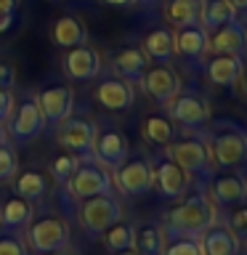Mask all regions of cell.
<instances>
[{
  "mask_svg": "<svg viewBox=\"0 0 247 255\" xmlns=\"http://www.w3.org/2000/svg\"><path fill=\"white\" fill-rule=\"evenodd\" d=\"M213 223H215V210H213L210 199L205 197V191H197V194L186 197L165 215L167 237H197L199 239L202 231L210 229Z\"/></svg>",
  "mask_w": 247,
  "mask_h": 255,
  "instance_id": "6da1fadb",
  "label": "cell"
},
{
  "mask_svg": "<svg viewBox=\"0 0 247 255\" xmlns=\"http://www.w3.org/2000/svg\"><path fill=\"white\" fill-rule=\"evenodd\" d=\"M210 151L221 167H245L247 128L234 120H215L210 128Z\"/></svg>",
  "mask_w": 247,
  "mask_h": 255,
  "instance_id": "7a4b0ae2",
  "label": "cell"
},
{
  "mask_svg": "<svg viewBox=\"0 0 247 255\" xmlns=\"http://www.w3.org/2000/svg\"><path fill=\"white\" fill-rule=\"evenodd\" d=\"M80 221L88 234L101 237L109 226H115L117 221H123V205L109 194H96V197H85L80 205Z\"/></svg>",
  "mask_w": 247,
  "mask_h": 255,
  "instance_id": "3957f363",
  "label": "cell"
},
{
  "mask_svg": "<svg viewBox=\"0 0 247 255\" xmlns=\"http://www.w3.org/2000/svg\"><path fill=\"white\" fill-rule=\"evenodd\" d=\"M170 159L178 162L189 175H197V178L210 181V149L202 138H181V141H170Z\"/></svg>",
  "mask_w": 247,
  "mask_h": 255,
  "instance_id": "277c9868",
  "label": "cell"
},
{
  "mask_svg": "<svg viewBox=\"0 0 247 255\" xmlns=\"http://www.w3.org/2000/svg\"><path fill=\"white\" fill-rule=\"evenodd\" d=\"M67 186H69L72 197L85 199V197H96V194H109L112 191V178L99 162L83 159V162L77 165V170L72 173V178L67 181Z\"/></svg>",
  "mask_w": 247,
  "mask_h": 255,
  "instance_id": "5b68a950",
  "label": "cell"
},
{
  "mask_svg": "<svg viewBox=\"0 0 247 255\" xmlns=\"http://www.w3.org/2000/svg\"><path fill=\"white\" fill-rule=\"evenodd\" d=\"M29 245L35 253H53L69 245V226L59 215H45L29 226Z\"/></svg>",
  "mask_w": 247,
  "mask_h": 255,
  "instance_id": "8992f818",
  "label": "cell"
},
{
  "mask_svg": "<svg viewBox=\"0 0 247 255\" xmlns=\"http://www.w3.org/2000/svg\"><path fill=\"white\" fill-rule=\"evenodd\" d=\"M96 123H91L88 117H67L59 123V143L61 149H67L69 154L75 157H88L93 149V141H96Z\"/></svg>",
  "mask_w": 247,
  "mask_h": 255,
  "instance_id": "52a82bcc",
  "label": "cell"
},
{
  "mask_svg": "<svg viewBox=\"0 0 247 255\" xmlns=\"http://www.w3.org/2000/svg\"><path fill=\"white\" fill-rule=\"evenodd\" d=\"M115 170L117 186L130 197H141L154 186V167L143 157H125V162Z\"/></svg>",
  "mask_w": 247,
  "mask_h": 255,
  "instance_id": "ba28073f",
  "label": "cell"
},
{
  "mask_svg": "<svg viewBox=\"0 0 247 255\" xmlns=\"http://www.w3.org/2000/svg\"><path fill=\"white\" fill-rule=\"evenodd\" d=\"M165 107L170 112V117L183 128H202L210 123V107H207V101L199 93H191V91L181 93L178 91Z\"/></svg>",
  "mask_w": 247,
  "mask_h": 255,
  "instance_id": "9c48e42d",
  "label": "cell"
},
{
  "mask_svg": "<svg viewBox=\"0 0 247 255\" xmlns=\"http://www.w3.org/2000/svg\"><path fill=\"white\" fill-rule=\"evenodd\" d=\"M43 128H45V117H43V112H40L37 99H27V101L16 104L13 115L8 117V133L21 143L37 138V135L43 133Z\"/></svg>",
  "mask_w": 247,
  "mask_h": 255,
  "instance_id": "30bf717a",
  "label": "cell"
},
{
  "mask_svg": "<svg viewBox=\"0 0 247 255\" xmlns=\"http://www.w3.org/2000/svg\"><path fill=\"white\" fill-rule=\"evenodd\" d=\"M93 157L101 167H120L127 157V138L117 128H104L96 130V141H93Z\"/></svg>",
  "mask_w": 247,
  "mask_h": 255,
  "instance_id": "8fae6325",
  "label": "cell"
},
{
  "mask_svg": "<svg viewBox=\"0 0 247 255\" xmlns=\"http://www.w3.org/2000/svg\"><path fill=\"white\" fill-rule=\"evenodd\" d=\"M64 75L69 80H77V83H85V80H93L101 72V53L91 45H75L69 48L67 56H64Z\"/></svg>",
  "mask_w": 247,
  "mask_h": 255,
  "instance_id": "7c38bea8",
  "label": "cell"
},
{
  "mask_svg": "<svg viewBox=\"0 0 247 255\" xmlns=\"http://www.w3.org/2000/svg\"><path fill=\"white\" fill-rule=\"evenodd\" d=\"M141 85L157 104H167L175 93L181 91V80H178V75H175V69L167 67V64L146 67V72H143V77H141Z\"/></svg>",
  "mask_w": 247,
  "mask_h": 255,
  "instance_id": "4fadbf2b",
  "label": "cell"
},
{
  "mask_svg": "<svg viewBox=\"0 0 247 255\" xmlns=\"http://www.w3.org/2000/svg\"><path fill=\"white\" fill-rule=\"evenodd\" d=\"M35 99L40 104V112H43L45 123H53V125H59L61 120H67L72 115V107H75V93H72L69 85L45 88V91H40Z\"/></svg>",
  "mask_w": 247,
  "mask_h": 255,
  "instance_id": "5bb4252c",
  "label": "cell"
},
{
  "mask_svg": "<svg viewBox=\"0 0 247 255\" xmlns=\"http://www.w3.org/2000/svg\"><path fill=\"white\" fill-rule=\"evenodd\" d=\"M154 183H157L159 194L165 199H175V197H183L189 191L191 175L183 170L178 162H173L170 157H165L154 165Z\"/></svg>",
  "mask_w": 247,
  "mask_h": 255,
  "instance_id": "9a60e30c",
  "label": "cell"
},
{
  "mask_svg": "<svg viewBox=\"0 0 247 255\" xmlns=\"http://www.w3.org/2000/svg\"><path fill=\"white\" fill-rule=\"evenodd\" d=\"M210 194L223 207H237L247 202V178L242 173L210 175Z\"/></svg>",
  "mask_w": 247,
  "mask_h": 255,
  "instance_id": "2e32d148",
  "label": "cell"
},
{
  "mask_svg": "<svg viewBox=\"0 0 247 255\" xmlns=\"http://www.w3.org/2000/svg\"><path fill=\"white\" fill-rule=\"evenodd\" d=\"M96 101L104 109L112 112H125L133 104V85L123 77H107L101 80V85L96 88Z\"/></svg>",
  "mask_w": 247,
  "mask_h": 255,
  "instance_id": "e0dca14e",
  "label": "cell"
},
{
  "mask_svg": "<svg viewBox=\"0 0 247 255\" xmlns=\"http://www.w3.org/2000/svg\"><path fill=\"white\" fill-rule=\"evenodd\" d=\"M210 48L215 53H231V56H245L247 51V29L242 21H229L223 27L213 29Z\"/></svg>",
  "mask_w": 247,
  "mask_h": 255,
  "instance_id": "ac0fdd59",
  "label": "cell"
},
{
  "mask_svg": "<svg viewBox=\"0 0 247 255\" xmlns=\"http://www.w3.org/2000/svg\"><path fill=\"white\" fill-rule=\"evenodd\" d=\"M242 56H231V53H215L210 61H207V77H210L213 85L221 88H231L239 83L242 77Z\"/></svg>",
  "mask_w": 247,
  "mask_h": 255,
  "instance_id": "d6986e66",
  "label": "cell"
},
{
  "mask_svg": "<svg viewBox=\"0 0 247 255\" xmlns=\"http://www.w3.org/2000/svg\"><path fill=\"white\" fill-rule=\"evenodd\" d=\"M175 51L183 53L186 59H202L210 51V32L202 24H189L181 27L175 35Z\"/></svg>",
  "mask_w": 247,
  "mask_h": 255,
  "instance_id": "ffe728a7",
  "label": "cell"
},
{
  "mask_svg": "<svg viewBox=\"0 0 247 255\" xmlns=\"http://www.w3.org/2000/svg\"><path fill=\"white\" fill-rule=\"evenodd\" d=\"M205 255H239V239L229 226H213L202 231L199 237Z\"/></svg>",
  "mask_w": 247,
  "mask_h": 255,
  "instance_id": "44dd1931",
  "label": "cell"
},
{
  "mask_svg": "<svg viewBox=\"0 0 247 255\" xmlns=\"http://www.w3.org/2000/svg\"><path fill=\"white\" fill-rule=\"evenodd\" d=\"M146 67H149V59H146V53H143V48L127 45V48L115 53V69L123 80H127V83H141Z\"/></svg>",
  "mask_w": 247,
  "mask_h": 255,
  "instance_id": "7402d4cb",
  "label": "cell"
},
{
  "mask_svg": "<svg viewBox=\"0 0 247 255\" xmlns=\"http://www.w3.org/2000/svg\"><path fill=\"white\" fill-rule=\"evenodd\" d=\"M143 53H146V59L157 61V64L173 61V56L178 53L175 51V35L170 29H165V27L151 29L149 35L143 37Z\"/></svg>",
  "mask_w": 247,
  "mask_h": 255,
  "instance_id": "603a6c76",
  "label": "cell"
},
{
  "mask_svg": "<svg viewBox=\"0 0 247 255\" xmlns=\"http://www.w3.org/2000/svg\"><path fill=\"white\" fill-rule=\"evenodd\" d=\"M51 40L61 48H75V45H83L88 40V29L75 16H61L51 27Z\"/></svg>",
  "mask_w": 247,
  "mask_h": 255,
  "instance_id": "cb8c5ba5",
  "label": "cell"
},
{
  "mask_svg": "<svg viewBox=\"0 0 247 255\" xmlns=\"http://www.w3.org/2000/svg\"><path fill=\"white\" fill-rule=\"evenodd\" d=\"M237 19V8L229 3V0H205L202 3V13H199V21L207 32L223 27V24Z\"/></svg>",
  "mask_w": 247,
  "mask_h": 255,
  "instance_id": "d4e9b609",
  "label": "cell"
},
{
  "mask_svg": "<svg viewBox=\"0 0 247 255\" xmlns=\"http://www.w3.org/2000/svg\"><path fill=\"white\" fill-rule=\"evenodd\" d=\"M32 218V205H29V199H24V197H8L3 207H0V223H3L5 229H21V226H27Z\"/></svg>",
  "mask_w": 247,
  "mask_h": 255,
  "instance_id": "484cf974",
  "label": "cell"
},
{
  "mask_svg": "<svg viewBox=\"0 0 247 255\" xmlns=\"http://www.w3.org/2000/svg\"><path fill=\"white\" fill-rule=\"evenodd\" d=\"M199 13H202V3L199 0H170L165 8V16L173 27H189V24H199Z\"/></svg>",
  "mask_w": 247,
  "mask_h": 255,
  "instance_id": "4316f807",
  "label": "cell"
},
{
  "mask_svg": "<svg viewBox=\"0 0 247 255\" xmlns=\"http://www.w3.org/2000/svg\"><path fill=\"white\" fill-rule=\"evenodd\" d=\"M175 135V128H173V120H167L162 115H149L143 120V138L149 143H157V146H165L170 143Z\"/></svg>",
  "mask_w": 247,
  "mask_h": 255,
  "instance_id": "83f0119b",
  "label": "cell"
},
{
  "mask_svg": "<svg viewBox=\"0 0 247 255\" xmlns=\"http://www.w3.org/2000/svg\"><path fill=\"white\" fill-rule=\"evenodd\" d=\"M101 237H104V242H107L109 253H123V250H130L135 245V229L125 221H117L115 226H109Z\"/></svg>",
  "mask_w": 247,
  "mask_h": 255,
  "instance_id": "f1b7e54d",
  "label": "cell"
},
{
  "mask_svg": "<svg viewBox=\"0 0 247 255\" xmlns=\"http://www.w3.org/2000/svg\"><path fill=\"white\" fill-rule=\"evenodd\" d=\"M135 250H138L141 255H162L165 250V234L162 229L157 226H141L138 231H135Z\"/></svg>",
  "mask_w": 247,
  "mask_h": 255,
  "instance_id": "f546056e",
  "label": "cell"
},
{
  "mask_svg": "<svg viewBox=\"0 0 247 255\" xmlns=\"http://www.w3.org/2000/svg\"><path fill=\"white\" fill-rule=\"evenodd\" d=\"M48 189V178L37 170H24L19 178H16V194L24 199H40Z\"/></svg>",
  "mask_w": 247,
  "mask_h": 255,
  "instance_id": "4dcf8cb0",
  "label": "cell"
},
{
  "mask_svg": "<svg viewBox=\"0 0 247 255\" xmlns=\"http://www.w3.org/2000/svg\"><path fill=\"white\" fill-rule=\"evenodd\" d=\"M162 255H205L197 237H170Z\"/></svg>",
  "mask_w": 247,
  "mask_h": 255,
  "instance_id": "1f68e13d",
  "label": "cell"
},
{
  "mask_svg": "<svg viewBox=\"0 0 247 255\" xmlns=\"http://www.w3.org/2000/svg\"><path fill=\"white\" fill-rule=\"evenodd\" d=\"M77 165H80V159L75 157V154H69V151H64V154H59L51 162V175L59 183H67L69 178H72V173L77 170Z\"/></svg>",
  "mask_w": 247,
  "mask_h": 255,
  "instance_id": "d6a6232c",
  "label": "cell"
},
{
  "mask_svg": "<svg viewBox=\"0 0 247 255\" xmlns=\"http://www.w3.org/2000/svg\"><path fill=\"white\" fill-rule=\"evenodd\" d=\"M13 175H16V154L8 143H3L0 146V181H8Z\"/></svg>",
  "mask_w": 247,
  "mask_h": 255,
  "instance_id": "836d02e7",
  "label": "cell"
},
{
  "mask_svg": "<svg viewBox=\"0 0 247 255\" xmlns=\"http://www.w3.org/2000/svg\"><path fill=\"white\" fill-rule=\"evenodd\" d=\"M0 255H27V247H24L19 237L5 234V237H0Z\"/></svg>",
  "mask_w": 247,
  "mask_h": 255,
  "instance_id": "e575fe53",
  "label": "cell"
},
{
  "mask_svg": "<svg viewBox=\"0 0 247 255\" xmlns=\"http://www.w3.org/2000/svg\"><path fill=\"white\" fill-rule=\"evenodd\" d=\"M229 229L239 237H247V207H239L229 215Z\"/></svg>",
  "mask_w": 247,
  "mask_h": 255,
  "instance_id": "d590c367",
  "label": "cell"
},
{
  "mask_svg": "<svg viewBox=\"0 0 247 255\" xmlns=\"http://www.w3.org/2000/svg\"><path fill=\"white\" fill-rule=\"evenodd\" d=\"M13 107H16V99L11 88H0V125L8 123V117L13 115Z\"/></svg>",
  "mask_w": 247,
  "mask_h": 255,
  "instance_id": "8d00e7d4",
  "label": "cell"
},
{
  "mask_svg": "<svg viewBox=\"0 0 247 255\" xmlns=\"http://www.w3.org/2000/svg\"><path fill=\"white\" fill-rule=\"evenodd\" d=\"M16 80V69L11 64H0V88H11Z\"/></svg>",
  "mask_w": 247,
  "mask_h": 255,
  "instance_id": "74e56055",
  "label": "cell"
},
{
  "mask_svg": "<svg viewBox=\"0 0 247 255\" xmlns=\"http://www.w3.org/2000/svg\"><path fill=\"white\" fill-rule=\"evenodd\" d=\"M13 24V13L11 11H0V32H5Z\"/></svg>",
  "mask_w": 247,
  "mask_h": 255,
  "instance_id": "f35d334b",
  "label": "cell"
},
{
  "mask_svg": "<svg viewBox=\"0 0 247 255\" xmlns=\"http://www.w3.org/2000/svg\"><path fill=\"white\" fill-rule=\"evenodd\" d=\"M16 8H19V0H0V11L16 13Z\"/></svg>",
  "mask_w": 247,
  "mask_h": 255,
  "instance_id": "ab89813d",
  "label": "cell"
},
{
  "mask_svg": "<svg viewBox=\"0 0 247 255\" xmlns=\"http://www.w3.org/2000/svg\"><path fill=\"white\" fill-rule=\"evenodd\" d=\"M101 3H107V5H115V8H127V5H133L135 0H101Z\"/></svg>",
  "mask_w": 247,
  "mask_h": 255,
  "instance_id": "60d3db41",
  "label": "cell"
},
{
  "mask_svg": "<svg viewBox=\"0 0 247 255\" xmlns=\"http://www.w3.org/2000/svg\"><path fill=\"white\" fill-rule=\"evenodd\" d=\"M231 5L237 8V11H247V0H229Z\"/></svg>",
  "mask_w": 247,
  "mask_h": 255,
  "instance_id": "b9f144b4",
  "label": "cell"
},
{
  "mask_svg": "<svg viewBox=\"0 0 247 255\" xmlns=\"http://www.w3.org/2000/svg\"><path fill=\"white\" fill-rule=\"evenodd\" d=\"M3 143H8V130L0 125V146H3Z\"/></svg>",
  "mask_w": 247,
  "mask_h": 255,
  "instance_id": "7bdbcfd3",
  "label": "cell"
},
{
  "mask_svg": "<svg viewBox=\"0 0 247 255\" xmlns=\"http://www.w3.org/2000/svg\"><path fill=\"white\" fill-rule=\"evenodd\" d=\"M115 255H141V253L135 250V247H130V250H123V253H115Z\"/></svg>",
  "mask_w": 247,
  "mask_h": 255,
  "instance_id": "ee69618b",
  "label": "cell"
},
{
  "mask_svg": "<svg viewBox=\"0 0 247 255\" xmlns=\"http://www.w3.org/2000/svg\"><path fill=\"white\" fill-rule=\"evenodd\" d=\"M48 255H72V253L67 250V247H64V250H53V253H48Z\"/></svg>",
  "mask_w": 247,
  "mask_h": 255,
  "instance_id": "f6af8a7d",
  "label": "cell"
},
{
  "mask_svg": "<svg viewBox=\"0 0 247 255\" xmlns=\"http://www.w3.org/2000/svg\"><path fill=\"white\" fill-rule=\"evenodd\" d=\"M242 85H245V96H247V75H245V80H242Z\"/></svg>",
  "mask_w": 247,
  "mask_h": 255,
  "instance_id": "bcb514c9",
  "label": "cell"
},
{
  "mask_svg": "<svg viewBox=\"0 0 247 255\" xmlns=\"http://www.w3.org/2000/svg\"><path fill=\"white\" fill-rule=\"evenodd\" d=\"M141 3H159V0H141Z\"/></svg>",
  "mask_w": 247,
  "mask_h": 255,
  "instance_id": "7dc6e473",
  "label": "cell"
}]
</instances>
